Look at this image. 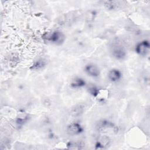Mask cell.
Listing matches in <instances>:
<instances>
[{
    "mask_svg": "<svg viewBox=\"0 0 150 150\" xmlns=\"http://www.w3.org/2000/svg\"><path fill=\"white\" fill-rule=\"evenodd\" d=\"M85 73L92 77H97L100 74V70L97 66L93 63H88L84 67Z\"/></svg>",
    "mask_w": 150,
    "mask_h": 150,
    "instance_id": "cell-3",
    "label": "cell"
},
{
    "mask_svg": "<svg viewBox=\"0 0 150 150\" xmlns=\"http://www.w3.org/2000/svg\"><path fill=\"white\" fill-rule=\"evenodd\" d=\"M67 146L70 149H82L84 144L81 142H70Z\"/></svg>",
    "mask_w": 150,
    "mask_h": 150,
    "instance_id": "cell-11",
    "label": "cell"
},
{
    "mask_svg": "<svg viewBox=\"0 0 150 150\" xmlns=\"http://www.w3.org/2000/svg\"><path fill=\"white\" fill-rule=\"evenodd\" d=\"M113 127L114 124L111 121L107 120H102L98 122L97 127L100 131H105L111 128H112Z\"/></svg>",
    "mask_w": 150,
    "mask_h": 150,
    "instance_id": "cell-10",
    "label": "cell"
},
{
    "mask_svg": "<svg viewBox=\"0 0 150 150\" xmlns=\"http://www.w3.org/2000/svg\"><path fill=\"white\" fill-rule=\"evenodd\" d=\"M111 54L115 59L118 60H122L126 56V51L123 47L118 45L112 47Z\"/></svg>",
    "mask_w": 150,
    "mask_h": 150,
    "instance_id": "cell-5",
    "label": "cell"
},
{
    "mask_svg": "<svg viewBox=\"0 0 150 150\" xmlns=\"http://www.w3.org/2000/svg\"><path fill=\"white\" fill-rule=\"evenodd\" d=\"M66 131L70 135H77L83 132V128L79 123L73 122L67 126Z\"/></svg>",
    "mask_w": 150,
    "mask_h": 150,
    "instance_id": "cell-4",
    "label": "cell"
},
{
    "mask_svg": "<svg viewBox=\"0 0 150 150\" xmlns=\"http://www.w3.org/2000/svg\"><path fill=\"white\" fill-rule=\"evenodd\" d=\"M84 111V106L83 104H77L74 106L70 110V114L73 117L80 116Z\"/></svg>",
    "mask_w": 150,
    "mask_h": 150,
    "instance_id": "cell-8",
    "label": "cell"
},
{
    "mask_svg": "<svg viewBox=\"0 0 150 150\" xmlns=\"http://www.w3.org/2000/svg\"><path fill=\"white\" fill-rule=\"evenodd\" d=\"M86 85V81L80 77H76L73 79L71 83L70 86L73 88H80Z\"/></svg>",
    "mask_w": 150,
    "mask_h": 150,
    "instance_id": "cell-9",
    "label": "cell"
},
{
    "mask_svg": "<svg viewBox=\"0 0 150 150\" xmlns=\"http://www.w3.org/2000/svg\"><path fill=\"white\" fill-rule=\"evenodd\" d=\"M149 43L147 40H143L139 42L135 46V52L138 54L144 56L149 52Z\"/></svg>",
    "mask_w": 150,
    "mask_h": 150,
    "instance_id": "cell-2",
    "label": "cell"
},
{
    "mask_svg": "<svg viewBox=\"0 0 150 150\" xmlns=\"http://www.w3.org/2000/svg\"><path fill=\"white\" fill-rule=\"evenodd\" d=\"M45 65L46 62L43 59H39L33 63L32 65V68L35 70H39L45 67Z\"/></svg>",
    "mask_w": 150,
    "mask_h": 150,
    "instance_id": "cell-12",
    "label": "cell"
},
{
    "mask_svg": "<svg viewBox=\"0 0 150 150\" xmlns=\"http://www.w3.org/2000/svg\"><path fill=\"white\" fill-rule=\"evenodd\" d=\"M122 77V73L121 71L117 69H111L108 73V78L110 81L115 83L121 80Z\"/></svg>",
    "mask_w": 150,
    "mask_h": 150,
    "instance_id": "cell-6",
    "label": "cell"
},
{
    "mask_svg": "<svg viewBox=\"0 0 150 150\" xmlns=\"http://www.w3.org/2000/svg\"><path fill=\"white\" fill-rule=\"evenodd\" d=\"M110 142V139L108 137L104 136L100 138L96 143V149H105L107 148Z\"/></svg>",
    "mask_w": 150,
    "mask_h": 150,
    "instance_id": "cell-7",
    "label": "cell"
},
{
    "mask_svg": "<svg viewBox=\"0 0 150 150\" xmlns=\"http://www.w3.org/2000/svg\"><path fill=\"white\" fill-rule=\"evenodd\" d=\"M43 38L47 42L56 45L62 43L65 39L64 34L57 30L45 33L43 36Z\"/></svg>",
    "mask_w": 150,
    "mask_h": 150,
    "instance_id": "cell-1",
    "label": "cell"
}]
</instances>
